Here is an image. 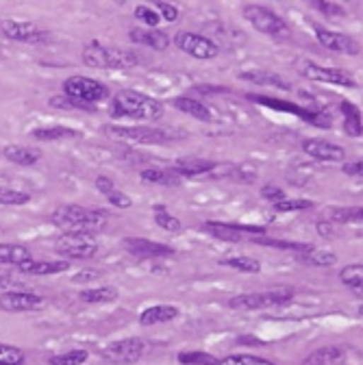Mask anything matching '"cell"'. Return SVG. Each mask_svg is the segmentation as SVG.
I'll return each mask as SVG.
<instances>
[{
	"mask_svg": "<svg viewBox=\"0 0 363 365\" xmlns=\"http://www.w3.org/2000/svg\"><path fill=\"white\" fill-rule=\"evenodd\" d=\"M54 226L64 231V235H87L94 237L109 220V213L103 209H85L79 204H64L50 213Z\"/></svg>",
	"mask_w": 363,
	"mask_h": 365,
	"instance_id": "cell-1",
	"label": "cell"
},
{
	"mask_svg": "<svg viewBox=\"0 0 363 365\" xmlns=\"http://www.w3.org/2000/svg\"><path fill=\"white\" fill-rule=\"evenodd\" d=\"M111 111L115 117H133L139 122H155L163 115V105L157 98L142 94L137 89H122V91H117V96L113 98Z\"/></svg>",
	"mask_w": 363,
	"mask_h": 365,
	"instance_id": "cell-2",
	"label": "cell"
},
{
	"mask_svg": "<svg viewBox=\"0 0 363 365\" xmlns=\"http://www.w3.org/2000/svg\"><path fill=\"white\" fill-rule=\"evenodd\" d=\"M81 59L87 68L96 70H131L139 64V57L133 50L105 46L100 42H89L83 48Z\"/></svg>",
	"mask_w": 363,
	"mask_h": 365,
	"instance_id": "cell-3",
	"label": "cell"
},
{
	"mask_svg": "<svg viewBox=\"0 0 363 365\" xmlns=\"http://www.w3.org/2000/svg\"><path fill=\"white\" fill-rule=\"evenodd\" d=\"M241 11H244V18L250 22V26H255L259 30V33L270 35L277 42H287L292 37V30H289L287 22L277 11H272L270 7L250 3V5L241 7Z\"/></svg>",
	"mask_w": 363,
	"mask_h": 365,
	"instance_id": "cell-4",
	"label": "cell"
},
{
	"mask_svg": "<svg viewBox=\"0 0 363 365\" xmlns=\"http://www.w3.org/2000/svg\"><path fill=\"white\" fill-rule=\"evenodd\" d=\"M292 298H294L292 287H279V289H270L261 294H241V296L231 298L226 304L229 309H235V311H259V309L281 307V304H287Z\"/></svg>",
	"mask_w": 363,
	"mask_h": 365,
	"instance_id": "cell-5",
	"label": "cell"
},
{
	"mask_svg": "<svg viewBox=\"0 0 363 365\" xmlns=\"http://www.w3.org/2000/svg\"><path fill=\"white\" fill-rule=\"evenodd\" d=\"M64 96L79 100L83 105H89V107H96V103H100L109 96V89L96 79L70 76L64 81Z\"/></svg>",
	"mask_w": 363,
	"mask_h": 365,
	"instance_id": "cell-6",
	"label": "cell"
},
{
	"mask_svg": "<svg viewBox=\"0 0 363 365\" xmlns=\"http://www.w3.org/2000/svg\"><path fill=\"white\" fill-rule=\"evenodd\" d=\"M296 70L302 79H309V81L340 85V87H357V81L350 72L340 70V68H324V66H318L316 61H309V59H298Z\"/></svg>",
	"mask_w": 363,
	"mask_h": 365,
	"instance_id": "cell-7",
	"label": "cell"
},
{
	"mask_svg": "<svg viewBox=\"0 0 363 365\" xmlns=\"http://www.w3.org/2000/svg\"><path fill=\"white\" fill-rule=\"evenodd\" d=\"M174 44L178 50H183L185 54L194 57V59H200V61H211L220 54V46L209 40L200 33H192V30H183V33H178L174 37Z\"/></svg>",
	"mask_w": 363,
	"mask_h": 365,
	"instance_id": "cell-8",
	"label": "cell"
},
{
	"mask_svg": "<svg viewBox=\"0 0 363 365\" xmlns=\"http://www.w3.org/2000/svg\"><path fill=\"white\" fill-rule=\"evenodd\" d=\"M144 352H146V344L137 337L120 340V342H113V344H107L105 348H100V357L115 365L137 363L144 357Z\"/></svg>",
	"mask_w": 363,
	"mask_h": 365,
	"instance_id": "cell-9",
	"label": "cell"
},
{
	"mask_svg": "<svg viewBox=\"0 0 363 365\" xmlns=\"http://www.w3.org/2000/svg\"><path fill=\"white\" fill-rule=\"evenodd\" d=\"M54 250L68 259H92L98 253V243L87 235H62L54 241Z\"/></svg>",
	"mask_w": 363,
	"mask_h": 365,
	"instance_id": "cell-10",
	"label": "cell"
},
{
	"mask_svg": "<svg viewBox=\"0 0 363 365\" xmlns=\"http://www.w3.org/2000/svg\"><path fill=\"white\" fill-rule=\"evenodd\" d=\"M0 30L13 42H22V44H46L48 33L44 28H40L35 22L28 20H3L0 22Z\"/></svg>",
	"mask_w": 363,
	"mask_h": 365,
	"instance_id": "cell-11",
	"label": "cell"
},
{
	"mask_svg": "<svg viewBox=\"0 0 363 365\" xmlns=\"http://www.w3.org/2000/svg\"><path fill=\"white\" fill-rule=\"evenodd\" d=\"M113 137L137 141V144H163L174 139L168 129H148V127H111L107 129Z\"/></svg>",
	"mask_w": 363,
	"mask_h": 365,
	"instance_id": "cell-12",
	"label": "cell"
},
{
	"mask_svg": "<svg viewBox=\"0 0 363 365\" xmlns=\"http://www.w3.org/2000/svg\"><path fill=\"white\" fill-rule=\"evenodd\" d=\"M46 300L31 291H5L0 296V309L11 313H26V311H42Z\"/></svg>",
	"mask_w": 363,
	"mask_h": 365,
	"instance_id": "cell-13",
	"label": "cell"
},
{
	"mask_svg": "<svg viewBox=\"0 0 363 365\" xmlns=\"http://www.w3.org/2000/svg\"><path fill=\"white\" fill-rule=\"evenodd\" d=\"M313 30H316L318 42H320L324 48L333 50V52H340V54H357V52H359V44H357L352 37L344 35V33H338V30L324 28V26H320V24H316Z\"/></svg>",
	"mask_w": 363,
	"mask_h": 365,
	"instance_id": "cell-14",
	"label": "cell"
},
{
	"mask_svg": "<svg viewBox=\"0 0 363 365\" xmlns=\"http://www.w3.org/2000/svg\"><path fill=\"white\" fill-rule=\"evenodd\" d=\"M125 248L133 255V257H142V259H163V257H174V248L166 246V243H157L150 239H142V237H127L125 239Z\"/></svg>",
	"mask_w": 363,
	"mask_h": 365,
	"instance_id": "cell-15",
	"label": "cell"
},
{
	"mask_svg": "<svg viewBox=\"0 0 363 365\" xmlns=\"http://www.w3.org/2000/svg\"><path fill=\"white\" fill-rule=\"evenodd\" d=\"M302 150H305V155H309L311 159H318V161H342L346 157V152H344L342 146L326 141V139H320V137L305 139V141H302Z\"/></svg>",
	"mask_w": 363,
	"mask_h": 365,
	"instance_id": "cell-16",
	"label": "cell"
},
{
	"mask_svg": "<svg viewBox=\"0 0 363 365\" xmlns=\"http://www.w3.org/2000/svg\"><path fill=\"white\" fill-rule=\"evenodd\" d=\"M202 231L209 233L211 237L222 239V241H231V243H237V241L244 239V233L263 235V228H257V226H235V224H224V222H204Z\"/></svg>",
	"mask_w": 363,
	"mask_h": 365,
	"instance_id": "cell-17",
	"label": "cell"
},
{
	"mask_svg": "<svg viewBox=\"0 0 363 365\" xmlns=\"http://www.w3.org/2000/svg\"><path fill=\"white\" fill-rule=\"evenodd\" d=\"M129 37L133 44H142L153 50H166L170 46V37L159 28H133Z\"/></svg>",
	"mask_w": 363,
	"mask_h": 365,
	"instance_id": "cell-18",
	"label": "cell"
},
{
	"mask_svg": "<svg viewBox=\"0 0 363 365\" xmlns=\"http://www.w3.org/2000/svg\"><path fill=\"white\" fill-rule=\"evenodd\" d=\"M22 274H33V277H50V274H62L70 270L68 261H38V259H28L18 265Z\"/></svg>",
	"mask_w": 363,
	"mask_h": 365,
	"instance_id": "cell-19",
	"label": "cell"
},
{
	"mask_svg": "<svg viewBox=\"0 0 363 365\" xmlns=\"http://www.w3.org/2000/svg\"><path fill=\"white\" fill-rule=\"evenodd\" d=\"M178 309L172 307V304H155V307H148L146 311H142L139 315V324L142 326H155V324H166L172 322L174 318H178Z\"/></svg>",
	"mask_w": 363,
	"mask_h": 365,
	"instance_id": "cell-20",
	"label": "cell"
},
{
	"mask_svg": "<svg viewBox=\"0 0 363 365\" xmlns=\"http://www.w3.org/2000/svg\"><path fill=\"white\" fill-rule=\"evenodd\" d=\"M214 168H216V163L204 161V159H180L170 170L174 174H178L180 178H190V176H202V174L214 172Z\"/></svg>",
	"mask_w": 363,
	"mask_h": 365,
	"instance_id": "cell-21",
	"label": "cell"
},
{
	"mask_svg": "<svg viewBox=\"0 0 363 365\" xmlns=\"http://www.w3.org/2000/svg\"><path fill=\"white\" fill-rule=\"evenodd\" d=\"M346 361V352L340 346H326L309 354L302 365H342Z\"/></svg>",
	"mask_w": 363,
	"mask_h": 365,
	"instance_id": "cell-22",
	"label": "cell"
},
{
	"mask_svg": "<svg viewBox=\"0 0 363 365\" xmlns=\"http://www.w3.org/2000/svg\"><path fill=\"white\" fill-rule=\"evenodd\" d=\"M5 159L16 163V166H35L42 159V150L28 148V146H7L5 148Z\"/></svg>",
	"mask_w": 363,
	"mask_h": 365,
	"instance_id": "cell-23",
	"label": "cell"
},
{
	"mask_svg": "<svg viewBox=\"0 0 363 365\" xmlns=\"http://www.w3.org/2000/svg\"><path fill=\"white\" fill-rule=\"evenodd\" d=\"M239 79L250 81V83H257V85L277 87V89H283V91H289V89H292V85H289L283 76L272 74V72H265V70H244V72H239Z\"/></svg>",
	"mask_w": 363,
	"mask_h": 365,
	"instance_id": "cell-24",
	"label": "cell"
},
{
	"mask_svg": "<svg viewBox=\"0 0 363 365\" xmlns=\"http://www.w3.org/2000/svg\"><path fill=\"white\" fill-rule=\"evenodd\" d=\"M172 105L178 111H183V113H188V115H192V117H196L200 122H214V115H211V111L200 100H196L194 96H178V98L172 100Z\"/></svg>",
	"mask_w": 363,
	"mask_h": 365,
	"instance_id": "cell-25",
	"label": "cell"
},
{
	"mask_svg": "<svg viewBox=\"0 0 363 365\" xmlns=\"http://www.w3.org/2000/svg\"><path fill=\"white\" fill-rule=\"evenodd\" d=\"M142 180L146 182H153V185H166V187H174V185H180V178L178 174H174L170 168H146L142 170Z\"/></svg>",
	"mask_w": 363,
	"mask_h": 365,
	"instance_id": "cell-26",
	"label": "cell"
},
{
	"mask_svg": "<svg viewBox=\"0 0 363 365\" xmlns=\"http://www.w3.org/2000/svg\"><path fill=\"white\" fill-rule=\"evenodd\" d=\"M31 257V250L20 243H0V265H20Z\"/></svg>",
	"mask_w": 363,
	"mask_h": 365,
	"instance_id": "cell-27",
	"label": "cell"
},
{
	"mask_svg": "<svg viewBox=\"0 0 363 365\" xmlns=\"http://www.w3.org/2000/svg\"><path fill=\"white\" fill-rule=\"evenodd\" d=\"M31 137L40 141H59L68 137H79V131L70 127H42V129H33Z\"/></svg>",
	"mask_w": 363,
	"mask_h": 365,
	"instance_id": "cell-28",
	"label": "cell"
},
{
	"mask_svg": "<svg viewBox=\"0 0 363 365\" xmlns=\"http://www.w3.org/2000/svg\"><path fill=\"white\" fill-rule=\"evenodd\" d=\"M302 263L307 265H316V267H333L338 263V255L330 253V250H316V248H309L307 253H300L298 257Z\"/></svg>",
	"mask_w": 363,
	"mask_h": 365,
	"instance_id": "cell-29",
	"label": "cell"
},
{
	"mask_svg": "<svg viewBox=\"0 0 363 365\" xmlns=\"http://www.w3.org/2000/svg\"><path fill=\"white\" fill-rule=\"evenodd\" d=\"M115 298H117L115 287H92V289H83L79 294V300L89 302V304H105V302H113Z\"/></svg>",
	"mask_w": 363,
	"mask_h": 365,
	"instance_id": "cell-30",
	"label": "cell"
},
{
	"mask_svg": "<svg viewBox=\"0 0 363 365\" xmlns=\"http://www.w3.org/2000/svg\"><path fill=\"white\" fill-rule=\"evenodd\" d=\"M220 265H226L231 270L237 272H244V274H259L261 272V263L253 257H244V255H237V257H226L220 261Z\"/></svg>",
	"mask_w": 363,
	"mask_h": 365,
	"instance_id": "cell-31",
	"label": "cell"
},
{
	"mask_svg": "<svg viewBox=\"0 0 363 365\" xmlns=\"http://www.w3.org/2000/svg\"><path fill=\"white\" fill-rule=\"evenodd\" d=\"M340 281H342L346 287H350V289H355V291L359 294L361 287H363V265H361V263L346 265V267L340 272Z\"/></svg>",
	"mask_w": 363,
	"mask_h": 365,
	"instance_id": "cell-32",
	"label": "cell"
},
{
	"mask_svg": "<svg viewBox=\"0 0 363 365\" xmlns=\"http://www.w3.org/2000/svg\"><path fill=\"white\" fill-rule=\"evenodd\" d=\"M253 241L259 243V246H272V248L296 250V253H307L311 248V246H307V243H294V241H283V239H272V237H265V235H255Z\"/></svg>",
	"mask_w": 363,
	"mask_h": 365,
	"instance_id": "cell-33",
	"label": "cell"
},
{
	"mask_svg": "<svg viewBox=\"0 0 363 365\" xmlns=\"http://www.w3.org/2000/svg\"><path fill=\"white\" fill-rule=\"evenodd\" d=\"M363 220V211L361 207H338L330 211L328 222H338V224H350V222H361Z\"/></svg>",
	"mask_w": 363,
	"mask_h": 365,
	"instance_id": "cell-34",
	"label": "cell"
},
{
	"mask_svg": "<svg viewBox=\"0 0 363 365\" xmlns=\"http://www.w3.org/2000/svg\"><path fill=\"white\" fill-rule=\"evenodd\" d=\"M153 216H155V222H157L161 228H166V231L176 233V231H180V226H183V224H180V220L174 218L163 204H155V207H153Z\"/></svg>",
	"mask_w": 363,
	"mask_h": 365,
	"instance_id": "cell-35",
	"label": "cell"
},
{
	"mask_svg": "<svg viewBox=\"0 0 363 365\" xmlns=\"http://www.w3.org/2000/svg\"><path fill=\"white\" fill-rule=\"evenodd\" d=\"M87 357L89 354L85 350H70V352L48 357V365H83L87 361Z\"/></svg>",
	"mask_w": 363,
	"mask_h": 365,
	"instance_id": "cell-36",
	"label": "cell"
},
{
	"mask_svg": "<svg viewBox=\"0 0 363 365\" xmlns=\"http://www.w3.org/2000/svg\"><path fill=\"white\" fill-rule=\"evenodd\" d=\"M216 365H275V363L261 357H253V354H231V357L218 359Z\"/></svg>",
	"mask_w": 363,
	"mask_h": 365,
	"instance_id": "cell-37",
	"label": "cell"
},
{
	"mask_svg": "<svg viewBox=\"0 0 363 365\" xmlns=\"http://www.w3.org/2000/svg\"><path fill=\"white\" fill-rule=\"evenodd\" d=\"M178 363H183V365H216L218 359L209 352H180Z\"/></svg>",
	"mask_w": 363,
	"mask_h": 365,
	"instance_id": "cell-38",
	"label": "cell"
},
{
	"mask_svg": "<svg viewBox=\"0 0 363 365\" xmlns=\"http://www.w3.org/2000/svg\"><path fill=\"white\" fill-rule=\"evenodd\" d=\"M313 202L307 200V198H283L279 202H275V211H281V213H289V211H305V209H311Z\"/></svg>",
	"mask_w": 363,
	"mask_h": 365,
	"instance_id": "cell-39",
	"label": "cell"
},
{
	"mask_svg": "<svg viewBox=\"0 0 363 365\" xmlns=\"http://www.w3.org/2000/svg\"><path fill=\"white\" fill-rule=\"evenodd\" d=\"M31 200V196L18 192V190H9V187H0V204H7V207H20L26 204Z\"/></svg>",
	"mask_w": 363,
	"mask_h": 365,
	"instance_id": "cell-40",
	"label": "cell"
},
{
	"mask_svg": "<svg viewBox=\"0 0 363 365\" xmlns=\"http://www.w3.org/2000/svg\"><path fill=\"white\" fill-rule=\"evenodd\" d=\"M0 365H24V352L16 346L0 344Z\"/></svg>",
	"mask_w": 363,
	"mask_h": 365,
	"instance_id": "cell-41",
	"label": "cell"
},
{
	"mask_svg": "<svg viewBox=\"0 0 363 365\" xmlns=\"http://www.w3.org/2000/svg\"><path fill=\"white\" fill-rule=\"evenodd\" d=\"M133 16H135V20H139L142 24H146L148 28H155V26H159V13L155 11V9H150V7H146V5H139V7H135V11H133Z\"/></svg>",
	"mask_w": 363,
	"mask_h": 365,
	"instance_id": "cell-42",
	"label": "cell"
},
{
	"mask_svg": "<svg viewBox=\"0 0 363 365\" xmlns=\"http://www.w3.org/2000/svg\"><path fill=\"white\" fill-rule=\"evenodd\" d=\"M320 13H324V16H328V18H342L346 11H344V7L342 5H338V3H326V0H316V3H311Z\"/></svg>",
	"mask_w": 363,
	"mask_h": 365,
	"instance_id": "cell-43",
	"label": "cell"
},
{
	"mask_svg": "<svg viewBox=\"0 0 363 365\" xmlns=\"http://www.w3.org/2000/svg\"><path fill=\"white\" fill-rule=\"evenodd\" d=\"M157 9H159V11H157L159 18H163L166 22H176L178 16H180L178 7L172 5V3H166V0H159V3H157Z\"/></svg>",
	"mask_w": 363,
	"mask_h": 365,
	"instance_id": "cell-44",
	"label": "cell"
},
{
	"mask_svg": "<svg viewBox=\"0 0 363 365\" xmlns=\"http://www.w3.org/2000/svg\"><path fill=\"white\" fill-rule=\"evenodd\" d=\"M261 196H263L265 200H270L272 204H275V202H279V200L285 198V192H283L281 187H277L275 182H267V185L261 187Z\"/></svg>",
	"mask_w": 363,
	"mask_h": 365,
	"instance_id": "cell-45",
	"label": "cell"
},
{
	"mask_svg": "<svg viewBox=\"0 0 363 365\" xmlns=\"http://www.w3.org/2000/svg\"><path fill=\"white\" fill-rule=\"evenodd\" d=\"M107 200H109L113 207H117V209H129V207H133L131 196H127V194H122V192H117V190H115L113 194H109Z\"/></svg>",
	"mask_w": 363,
	"mask_h": 365,
	"instance_id": "cell-46",
	"label": "cell"
},
{
	"mask_svg": "<svg viewBox=\"0 0 363 365\" xmlns=\"http://www.w3.org/2000/svg\"><path fill=\"white\" fill-rule=\"evenodd\" d=\"M96 190H98L100 194L109 196V194L115 192V182H113L111 178H107V176H98V178H96Z\"/></svg>",
	"mask_w": 363,
	"mask_h": 365,
	"instance_id": "cell-47",
	"label": "cell"
},
{
	"mask_svg": "<svg viewBox=\"0 0 363 365\" xmlns=\"http://www.w3.org/2000/svg\"><path fill=\"white\" fill-rule=\"evenodd\" d=\"M96 279H100V272H96V270H83V272H79V274H74V277H72V281H74V283L96 281Z\"/></svg>",
	"mask_w": 363,
	"mask_h": 365,
	"instance_id": "cell-48",
	"label": "cell"
},
{
	"mask_svg": "<svg viewBox=\"0 0 363 365\" xmlns=\"http://www.w3.org/2000/svg\"><path fill=\"white\" fill-rule=\"evenodd\" d=\"M342 111H344V115H346V120H361V115H359V109L352 105V103H348V100H342Z\"/></svg>",
	"mask_w": 363,
	"mask_h": 365,
	"instance_id": "cell-49",
	"label": "cell"
},
{
	"mask_svg": "<svg viewBox=\"0 0 363 365\" xmlns=\"http://www.w3.org/2000/svg\"><path fill=\"white\" fill-rule=\"evenodd\" d=\"M344 129H346L348 135L359 137V135H361V120H346V122H344Z\"/></svg>",
	"mask_w": 363,
	"mask_h": 365,
	"instance_id": "cell-50",
	"label": "cell"
},
{
	"mask_svg": "<svg viewBox=\"0 0 363 365\" xmlns=\"http://www.w3.org/2000/svg\"><path fill=\"white\" fill-rule=\"evenodd\" d=\"M318 233H320L322 237H326V239H330V237L338 235V231H335V226H333V222H318Z\"/></svg>",
	"mask_w": 363,
	"mask_h": 365,
	"instance_id": "cell-51",
	"label": "cell"
},
{
	"mask_svg": "<svg viewBox=\"0 0 363 365\" xmlns=\"http://www.w3.org/2000/svg\"><path fill=\"white\" fill-rule=\"evenodd\" d=\"M342 170H344V174H348V176H361V172H363V163H361V161H355V163L344 166Z\"/></svg>",
	"mask_w": 363,
	"mask_h": 365,
	"instance_id": "cell-52",
	"label": "cell"
},
{
	"mask_svg": "<svg viewBox=\"0 0 363 365\" xmlns=\"http://www.w3.org/2000/svg\"><path fill=\"white\" fill-rule=\"evenodd\" d=\"M11 285V274L7 270H0V289Z\"/></svg>",
	"mask_w": 363,
	"mask_h": 365,
	"instance_id": "cell-53",
	"label": "cell"
}]
</instances>
